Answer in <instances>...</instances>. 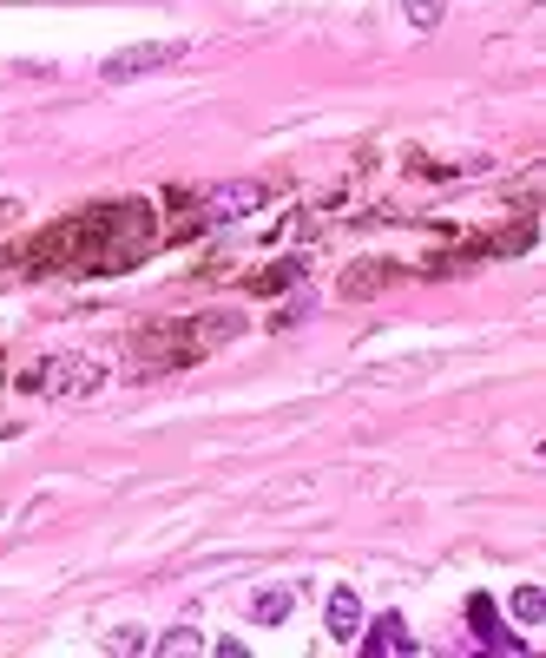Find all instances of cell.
Instances as JSON below:
<instances>
[{
    "label": "cell",
    "instance_id": "obj_1",
    "mask_svg": "<svg viewBox=\"0 0 546 658\" xmlns=\"http://www.w3.org/2000/svg\"><path fill=\"white\" fill-rule=\"evenodd\" d=\"M145 244H152L145 204H93L86 218L53 224L40 244H27V251L7 257V264L47 270V257H60V270H125L132 257H145Z\"/></svg>",
    "mask_w": 546,
    "mask_h": 658
},
{
    "label": "cell",
    "instance_id": "obj_2",
    "mask_svg": "<svg viewBox=\"0 0 546 658\" xmlns=\"http://www.w3.org/2000/svg\"><path fill=\"white\" fill-rule=\"evenodd\" d=\"M99 382H106V369H99L93 356H47L27 376V389H40V395H93Z\"/></svg>",
    "mask_w": 546,
    "mask_h": 658
},
{
    "label": "cell",
    "instance_id": "obj_3",
    "mask_svg": "<svg viewBox=\"0 0 546 658\" xmlns=\"http://www.w3.org/2000/svg\"><path fill=\"white\" fill-rule=\"evenodd\" d=\"M185 60V40H145V47H125V53H112L106 66H99V79H139V73H158V66H178Z\"/></svg>",
    "mask_w": 546,
    "mask_h": 658
},
{
    "label": "cell",
    "instance_id": "obj_4",
    "mask_svg": "<svg viewBox=\"0 0 546 658\" xmlns=\"http://www.w3.org/2000/svg\"><path fill=\"white\" fill-rule=\"evenodd\" d=\"M468 619H474V639H481V645H500V652H527V639H514V632L500 626V612H494V599H487V593L468 599Z\"/></svg>",
    "mask_w": 546,
    "mask_h": 658
},
{
    "label": "cell",
    "instance_id": "obj_5",
    "mask_svg": "<svg viewBox=\"0 0 546 658\" xmlns=\"http://www.w3.org/2000/svg\"><path fill=\"white\" fill-rule=\"evenodd\" d=\"M329 639H362V599L349 593V586H336V593H329Z\"/></svg>",
    "mask_w": 546,
    "mask_h": 658
},
{
    "label": "cell",
    "instance_id": "obj_6",
    "mask_svg": "<svg viewBox=\"0 0 546 658\" xmlns=\"http://www.w3.org/2000/svg\"><path fill=\"white\" fill-rule=\"evenodd\" d=\"M204 204H211V218H244L250 204H264V185H250V178L244 185H218Z\"/></svg>",
    "mask_w": 546,
    "mask_h": 658
},
{
    "label": "cell",
    "instance_id": "obj_7",
    "mask_svg": "<svg viewBox=\"0 0 546 658\" xmlns=\"http://www.w3.org/2000/svg\"><path fill=\"white\" fill-rule=\"evenodd\" d=\"M362 645H369V652H415V639H408V626L395 619V612H382V619L369 626V639H362Z\"/></svg>",
    "mask_w": 546,
    "mask_h": 658
},
{
    "label": "cell",
    "instance_id": "obj_8",
    "mask_svg": "<svg viewBox=\"0 0 546 658\" xmlns=\"http://www.w3.org/2000/svg\"><path fill=\"white\" fill-rule=\"evenodd\" d=\"M290 606H297V599L283 593V586H264V593L250 599V619H257V626H277V619H290Z\"/></svg>",
    "mask_w": 546,
    "mask_h": 658
},
{
    "label": "cell",
    "instance_id": "obj_9",
    "mask_svg": "<svg viewBox=\"0 0 546 658\" xmlns=\"http://www.w3.org/2000/svg\"><path fill=\"white\" fill-rule=\"evenodd\" d=\"M514 619H520V626H540V619H546V593H540V586H520V593H514Z\"/></svg>",
    "mask_w": 546,
    "mask_h": 658
},
{
    "label": "cell",
    "instance_id": "obj_10",
    "mask_svg": "<svg viewBox=\"0 0 546 658\" xmlns=\"http://www.w3.org/2000/svg\"><path fill=\"white\" fill-rule=\"evenodd\" d=\"M435 20H441V0H408V27H435Z\"/></svg>",
    "mask_w": 546,
    "mask_h": 658
},
{
    "label": "cell",
    "instance_id": "obj_11",
    "mask_svg": "<svg viewBox=\"0 0 546 658\" xmlns=\"http://www.w3.org/2000/svg\"><path fill=\"white\" fill-rule=\"evenodd\" d=\"M204 639H191V632H172V639H158V652H198Z\"/></svg>",
    "mask_w": 546,
    "mask_h": 658
},
{
    "label": "cell",
    "instance_id": "obj_12",
    "mask_svg": "<svg viewBox=\"0 0 546 658\" xmlns=\"http://www.w3.org/2000/svg\"><path fill=\"white\" fill-rule=\"evenodd\" d=\"M14 211H20V204H0V218H14Z\"/></svg>",
    "mask_w": 546,
    "mask_h": 658
}]
</instances>
